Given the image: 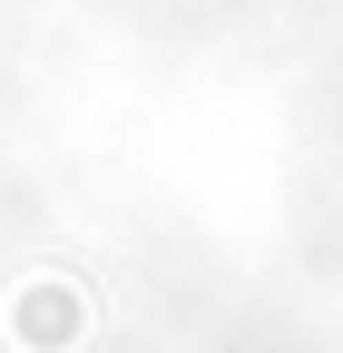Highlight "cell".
Returning <instances> with one entry per match:
<instances>
[{
	"instance_id": "cell-1",
	"label": "cell",
	"mask_w": 343,
	"mask_h": 353,
	"mask_svg": "<svg viewBox=\"0 0 343 353\" xmlns=\"http://www.w3.org/2000/svg\"><path fill=\"white\" fill-rule=\"evenodd\" d=\"M20 334H69V304H59V285H39V294L20 304Z\"/></svg>"
}]
</instances>
